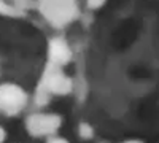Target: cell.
<instances>
[{"mask_svg": "<svg viewBox=\"0 0 159 143\" xmlns=\"http://www.w3.org/2000/svg\"><path fill=\"white\" fill-rule=\"evenodd\" d=\"M38 10L52 27H65L78 16V0H38Z\"/></svg>", "mask_w": 159, "mask_h": 143, "instance_id": "6da1fadb", "label": "cell"}, {"mask_svg": "<svg viewBox=\"0 0 159 143\" xmlns=\"http://www.w3.org/2000/svg\"><path fill=\"white\" fill-rule=\"evenodd\" d=\"M27 92L16 83L0 84V113L5 116L19 114L27 105Z\"/></svg>", "mask_w": 159, "mask_h": 143, "instance_id": "7a4b0ae2", "label": "cell"}, {"mask_svg": "<svg viewBox=\"0 0 159 143\" xmlns=\"http://www.w3.org/2000/svg\"><path fill=\"white\" fill-rule=\"evenodd\" d=\"M62 124V118L54 113H34L25 119V129L32 137H52Z\"/></svg>", "mask_w": 159, "mask_h": 143, "instance_id": "3957f363", "label": "cell"}, {"mask_svg": "<svg viewBox=\"0 0 159 143\" xmlns=\"http://www.w3.org/2000/svg\"><path fill=\"white\" fill-rule=\"evenodd\" d=\"M72 91V80L65 75L61 67L51 65L43 78L42 84V94L46 97L49 94H57V96H65Z\"/></svg>", "mask_w": 159, "mask_h": 143, "instance_id": "277c9868", "label": "cell"}, {"mask_svg": "<svg viewBox=\"0 0 159 143\" xmlns=\"http://www.w3.org/2000/svg\"><path fill=\"white\" fill-rule=\"evenodd\" d=\"M72 57V51L69 48V45L65 43L64 40H52L51 45H49V60H51V65H64L67 64Z\"/></svg>", "mask_w": 159, "mask_h": 143, "instance_id": "5b68a950", "label": "cell"}, {"mask_svg": "<svg viewBox=\"0 0 159 143\" xmlns=\"http://www.w3.org/2000/svg\"><path fill=\"white\" fill-rule=\"evenodd\" d=\"M78 134H80V137H81V138L89 140V138H92V135H94V131H92V127L89 124L81 123V124H80V127H78Z\"/></svg>", "mask_w": 159, "mask_h": 143, "instance_id": "8992f818", "label": "cell"}, {"mask_svg": "<svg viewBox=\"0 0 159 143\" xmlns=\"http://www.w3.org/2000/svg\"><path fill=\"white\" fill-rule=\"evenodd\" d=\"M105 2H107V0H86V5H88V8H91V10H97V8L103 7Z\"/></svg>", "mask_w": 159, "mask_h": 143, "instance_id": "52a82bcc", "label": "cell"}, {"mask_svg": "<svg viewBox=\"0 0 159 143\" xmlns=\"http://www.w3.org/2000/svg\"><path fill=\"white\" fill-rule=\"evenodd\" d=\"M46 143H70V141H67V140L62 138V137H54V135H52V137L48 138Z\"/></svg>", "mask_w": 159, "mask_h": 143, "instance_id": "ba28073f", "label": "cell"}, {"mask_svg": "<svg viewBox=\"0 0 159 143\" xmlns=\"http://www.w3.org/2000/svg\"><path fill=\"white\" fill-rule=\"evenodd\" d=\"M5 140H7V131L0 126V143H3Z\"/></svg>", "mask_w": 159, "mask_h": 143, "instance_id": "9c48e42d", "label": "cell"}, {"mask_svg": "<svg viewBox=\"0 0 159 143\" xmlns=\"http://www.w3.org/2000/svg\"><path fill=\"white\" fill-rule=\"evenodd\" d=\"M123 143H143V141H139V140H127V141H123Z\"/></svg>", "mask_w": 159, "mask_h": 143, "instance_id": "30bf717a", "label": "cell"}]
</instances>
